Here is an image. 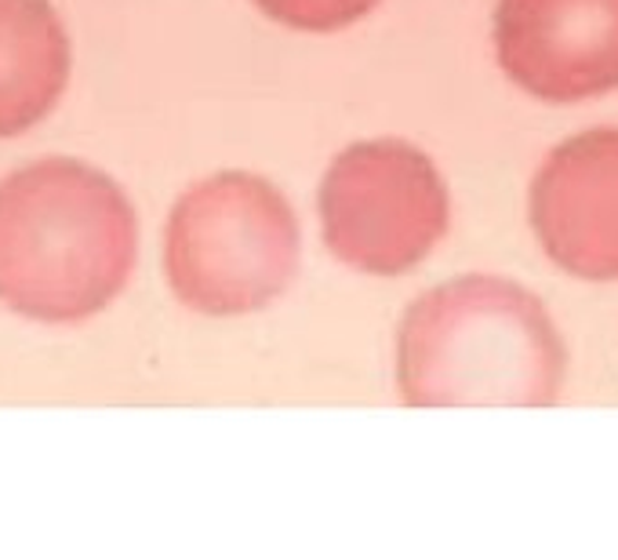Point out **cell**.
<instances>
[{
	"instance_id": "obj_4",
	"label": "cell",
	"mask_w": 618,
	"mask_h": 560,
	"mask_svg": "<svg viewBox=\"0 0 618 560\" xmlns=\"http://www.w3.org/2000/svg\"><path fill=\"white\" fill-rule=\"evenodd\" d=\"M324 241L345 266L396 277L447 230V190L433 161L401 139L350 147L320 186Z\"/></svg>"
},
{
	"instance_id": "obj_8",
	"label": "cell",
	"mask_w": 618,
	"mask_h": 560,
	"mask_svg": "<svg viewBox=\"0 0 618 560\" xmlns=\"http://www.w3.org/2000/svg\"><path fill=\"white\" fill-rule=\"evenodd\" d=\"M255 4L285 26L310 29V34H328V29L357 23L379 0H255Z\"/></svg>"
},
{
	"instance_id": "obj_6",
	"label": "cell",
	"mask_w": 618,
	"mask_h": 560,
	"mask_svg": "<svg viewBox=\"0 0 618 560\" xmlns=\"http://www.w3.org/2000/svg\"><path fill=\"white\" fill-rule=\"evenodd\" d=\"M531 226L571 277L618 280V128L557 147L531 186Z\"/></svg>"
},
{
	"instance_id": "obj_3",
	"label": "cell",
	"mask_w": 618,
	"mask_h": 560,
	"mask_svg": "<svg viewBox=\"0 0 618 560\" xmlns=\"http://www.w3.org/2000/svg\"><path fill=\"white\" fill-rule=\"evenodd\" d=\"M175 298L207 317L258 314L299 273V222L277 186L226 171L175 204L164 237Z\"/></svg>"
},
{
	"instance_id": "obj_1",
	"label": "cell",
	"mask_w": 618,
	"mask_h": 560,
	"mask_svg": "<svg viewBox=\"0 0 618 560\" xmlns=\"http://www.w3.org/2000/svg\"><path fill=\"white\" fill-rule=\"evenodd\" d=\"M139 222L121 186L80 161H37L0 182V303L80 324L124 292Z\"/></svg>"
},
{
	"instance_id": "obj_7",
	"label": "cell",
	"mask_w": 618,
	"mask_h": 560,
	"mask_svg": "<svg viewBox=\"0 0 618 560\" xmlns=\"http://www.w3.org/2000/svg\"><path fill=\"white\" fill-rule=\"evenodd\" d=\"M66 74V29L48 0H0V135L45 120Z\"/></svg>"
},
{
	"instance_id": "obj_5",
	"label": "cell",
	"mask_w": 618,
	"mask_h": 560,
	"mask_svg": "<svg viewBox=\"0 0 618 560\" xmlns=\"http://www.w3.org/2000/svg\"><path fill=\"white\" fill-rule=\"evenodd\" d=\"M502 69L542 102L618 88V0H499Z\"/></svg>"
},
{
	"instance_id": "obj_2",
	"label": "cell",
	"mask_w": 618,
	"mask_h": 560,
	"mask_svg": "<svg viewBox=\"0 0 618 560\" xmlns=\"http://www.w3.org/2000/svg\"><path fill=\"white\" fill-rule=\"evenodd\" d=\"M564 368L542 298L502 277L447 280L396 328V390L412 408H550Z\"/></svg>"
}]
</instances>
